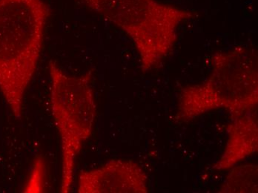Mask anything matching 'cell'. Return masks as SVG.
Returning a JSON list of instances; mask_svg holds the SVG:
<instances>
[{"instance_id":"cell-1","label":"cell","mask_w":258,"mask_h":193,"mask_svg":"<svg viewBox=\"0 0 258 193\" xmlns=\"http://www.w3.org/2000/svg\"><path fill=\"white\" fill-rule=\"evenodd\" d=\"M49 16L43 0H0V92L16 118L23 115Z\"/></svg>"},{"instance_id":"cell-2","label":"cell","mask_w":258,"mask_h":193,"mask_svg":"<svg viewBox=\"0 0 258 193\" xmlns=\"http://www.w3.org/2000/svg\"><path fill=\"white\" fill-rule=\"evenodd\" d=\"M209 78L181 91L176 122L189 121L210 111L225 109L237 117L257 108V54L254 48L237 46L216 53Z\"/></svg>"},{"instance_id":"cell-3","label":"cell","mask_w":258,"mask_h":193,"mask_svg":"<svg viewBox=\"0 0 258 193\" xmlns=\"http://www.w3.org/2000/svg\"><path fill=\"white\" fill-rule=\"evenodd\" d=\"M88 7L132 39L144 72L158 67L177 40V28L191 12L156 0H84Z\"/></svg>"},{"instance_id":"cell-4","label":"cell","mask_w":258,"mask_h":193,"mask_svg":"<svg viewBox=\"0 0 258 193\" xmlns=\"http://www.w3.org/2000/svg\"><path fill=\"white\" fill-rule=\"evenodd\" d=\"M52 116L60 138V192L72 190L77 158L90 138L96 117L91 75H67L55 61L48 63Z\"/></svg>"},{"instance_id":"cell-5","label":"cell","mask_w":258,"mask_h":193,"mask_svg":"<svg viewBox=\"0 0 258 193\" xmlns=\"http://www.w3.org/2000/svg\"><path fill=\"white\" fill-rule=\"evenodd\" d=\"M148 177L132 160L114 159L96 169L80 172L79 193H146Z\"/></svg>"},{"instance_id":"cell-6","label":"cell","mask_w":258,"mask_h":193,"mask_svg":"<svg viewBox=\"0 0 258 193\" xmlns=\"http://www.w3.org/2000/svg\"><path fill=\"white\" fill-rule=\"evenodd\" d=\"M257 114L254 108L232 118L226 149L214 169L221 171L234 167L257 152Z\"/></svg>"},{"instance_id":"cell-7","label":"cell","mask_w":258,"mask_h":193,"mask_svg":"<svg viewBox=\"0 0 258 193\" xmlns=\"http://www.w3.org/2000/svg\"><path fill=\"white\" fill-rule=\"evenodd\" d=\"M258 167L254 164L235 166L220 186V193L257 192Z\"/></svg>"},{"instance_id":"cell-8","label":"cell","mask_w":258,"mask_h":193,"mask_svg":"<svg viewBox=\"0 0 258 193\" xmlns=\"http://www.w3.org/2000/svg\"><path fill=\"white\" fill-rule=\"evenodd\" d=\"M45 164L42 156L37 157L33 163L31 172L27 178L23 192L40 193L45 192Z\"/></svg>"}]
</instances>
